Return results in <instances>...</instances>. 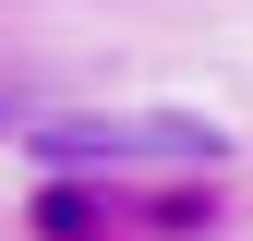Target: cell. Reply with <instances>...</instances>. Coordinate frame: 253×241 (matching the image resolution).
I'll list each match as a JSON object with an SVG mask.
<instances>
[{
    "label": "cell",
    "mask_w": 253,
    "mask_h": 241,
    "mask_svg": "<svg viewBox=\"0 0 253 241\" xmlns=\"http://www.w3.org/2000/svg\"><path fill=\"white\" fill-rule=\"evenodd\" d=\"M37 157L60 169H97V157H217V133L205 120H37Z\"/></svg>",
    "instance_id": "6da1fadb"
}]
</instances>
